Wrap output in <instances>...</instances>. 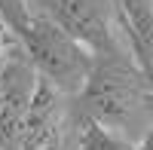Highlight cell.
<instances>
[{"label": "cell", "mask_w": 153, "mask_h": 150, "mask_svg": "<svg viewBox=\"0 0 153 150\" xmlns=\"http://www.w3.org/2000/svg\"><path fill=\"white\" fill-rule=\"evenodd\" d=\"M68 117H71V110L65 104V95L37 77L31 107H28V117H25V126H22L19 150H58Z\"/></svg>", "instance_id": "5b68a950"}, {"label": "cell", "mask_w": 153, "mask_h": 150, "mask_svg": "<svg viewBox=\"0 0 153 150\" xmlns=\"http://www.w3.org/2000/svg\"><path fill=\"white\" fill-rule=\"evenodd\" d=\"M28 9L49 19L89 55H110L126 49L110 0H28Z\"/></svg>", "instance_id": "3957f363"}, {"label": "cell", "mask_w": 153, "mask_h": 150, "mask_svg": "<svg viewBox=\"0 0 153 150\" xmlns=\"http://www.w3.org/2000/svg\"><path fill=\"white\" fill-rule=\"evenodd\" d=\"M0 22H3L19 40V34L28 28V22H31L28 0H0Z\"/></svg>", "instance_id": "ba28073f"}, {"label": "cell", "mask_w": 153, "mask_h": 150, "mask_svg": "<svg viewBox=\"0 0 153 150\" xmlns=\"http://www.w3.org/2000/svg\"><path fill=\"white\" fill-rule=\"evenodd\" d=\"M19 46L25 58L31 61V68L37 71V77L58 89L65 98H74L83 89L89 68H92V55L49 19L31 12L28 28L19 34Z\"/></svg>", "instance_id": "7a4b0ae2"}, {"label": "cell", "mask_w": 153, "mask_h": 150, "mask_svg": "<svg viewBox=\"0 0 153 150\" xmlns=\"http://www.w3.org/2000/svg\"><path fill=\"white\" fill-rule=\"evenodd\" d=\"M150 110L153 114V86L138 68L129 49L110 55H92V68L83 83V89L74 95L71 120L95 123L110 132L135 126V120Z\"/></svg>", "instance_id": "6da1fadb"}, {"label": "cell", "mask_w": 153, "mask_h": 150, "mask_svg": "<svg viewBox=\"0 0 153 150\" xmlns=\"http://www.w3.org/2000/svg\"><path fill=\"white\" fill-rule=\"evenodd\" d=\"M135 147H138V150H153V117H150L147 129H144V135H141V141H138Z\"/></svg>", "instance_id": "30bf717a"}, {"label": "cell", "mask_w": 153, "mask_h": 150, "mask_svg": "<svg viewBox=\"0 0 153 150\" xmlns=\"http://www.w3.org/2000/svg\"><path fill=\"white\" fill-rule=\"evenodd\" d=\"M129 52L153 86V0H110Z\"/></svg>", "instance_id": "8992f818"}, {"label": "cell", "mask_w": 153, "mask_h": 150, "mask_svg": "<svg viewBox=\"0 0 153 150\" xmlns=\"http://www.w3.org/2000/svg\"><path fill=\"white\" fill-rule=\"evenodd\" d=\"M19 49H22V46H19V40H16V34L0 22V68H3L6 58H9L12 52H19Z\"/></svg>", "instance_id": "9c48e42d"}, {"label": "cell", "mask_w": 153, "mask_h": 150, "mask_svg": "<svg viewBox=\"0 0 153 150\" xmlns=\"http://www.w3.org/2000/svg\"><path fill=\"white\" fill-rule=\"evenodd\" d=\"M34 86H37V71L19 49L0 68V150H19Z\"/></svg>", "instance_id": "277c9868"}, {"label": "cell", "mask_w": 153, "mask_h": 150, "mask_svg": "<svg viewBox=\"0 0 153 150\" xmlns=\"http://www.w3.org/2000/svg\"><path fill=\"white\" fill-rule=\"evenodd\" d=\"M76 129H80V147L76 150H138L126 135L95 126V123H80Z\"/></svg>", "instance_id": "52a82bcc"}]
</instances>
